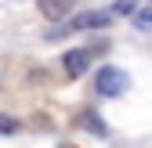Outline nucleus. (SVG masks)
Wrapping results in <instances>:
<instances>
[{
  "label": "nucleus",
  "instance_id": "39448f33",
  "mask_svg": "<svg viewBox=\"0 0 152 148\" xmlns=\"http://www.w3.org/2000/svg\"><path fill=\"white\" fill-rule=\"evenodd\" d=\"M83 123H87V130H91V134H98V137H105V134H109V126H105L98 116H94V112H83Z\"/></svg>",
  "mask_w": 152,
  "mask_h": 148
},
{
  "label": "nucleus",
  "instance_id": "423d86ee",
  "mask_svg": "<svg viewBox=\"0 0 152 148\" xmlns=\"http://www.w3.org/2000/svg\"><path fill=\"white\" fill-rule=\"evenodd\" d=\"M138 11V0H116L112 4V15H134Z\"/></svg>",
  "mask_w": 152,
  "mask_h": 148
},
{
  "label": "nucleus",
  "instance_id": "0eeeda50",
  "mask_svg": "<svg viewBox=\"0 0 152 148\" xmlns=\"http://www.w3.org/2000/svg\"><path fill=\"white\" fill-rule=\"evenodd\" d=\"M134 25H138V29H152V7L134 11Z\"/></svg>",
  "mask_w": 152,
  "mask_h": 148
},
{
  "label": "nucleus",
  "instance_id": "7ed1b4c3",
  "mask_svg": "<svg viewBox=\"0 0 152 148\" xmlns=\"http://www.w3.org/2000/svg\"><path fill=\"white\" fill-rule=\"evenodd\" d=\"M112 22V7L109 11H87V15H76L72 22H69V29H102V25H109Z\"/></svg>",
  "mask_w": 152,
  "mask_h": 148
},
{
  "label": "nucleus",
  "instance_id": "f03ea898",
  "mask_svg": "<svg viewBox=\"0 0 152 148\" xmlns=\"http://www.w3.org/2000/svg\"><path fill=\"white\" fill-rule=\"evenodd\" d=\"M91 58H94V51H87V47H80V51H65V54H62V65H65L69 76H83L87 65H91Z\"/></svg>",
  "mask_w": 152,
  "mask_h": 148
},
{
  "label": "nucleus",
  "instance_id": "6e6552de",
  "mask_svg": "<svg viewBox=\"0 0 152 148\" xmlns=\"http://www.w3.org/2000/svg\"><path fill=\"white\" fill-rule=\"evenodd\" d=\"M18 130V119H11V116H0V134H15Z\"/></svg>",
  "mask_w": 152,
  "mask_h": 148
},
{
  "label": "nucleus",
  "instance_id": "1a4fd4ad",
  "mask_svg": "<svg viewBox=\"0 0 152 148\" xmlns=\"http://www.w3.org/2000/svg\"><path fill=\"white\" fill-rule=\"evenodd\" d=\"M62 148H72V144H62Z\"/></svg>",
  "mask_w": 152,
  "mask_h": 148
},
{
  "label": "nucleus",
  "instance_id": "20e7f679",
  "mask_svg": "<svg viewBox=\"0 0 152 148\" xmlns=\"http://www.w3.org/2000/svg\"><path fill=\"white\" fill-rule=\"evenodd\" d=\"M40 7H44L47 18H62V15L72 7V0H40Z\"/></svg>",
  "mask_w": 152,
  "mask_h": 148
},
{
  "label": "nucleus",
  "instance_id": "f257e3e1",
  "mask_svg": "<svg viewBox=\"0 0 152 148\" xmlns=\"http://www.w3.org/2000/svg\"><path fill=\"white\" fill-rule=\"evenodd\" d=\"M127 87H130V76H127L123 69L105 65V69L98 72V94H102V98H120Z\"/></svg>",
  "mask_w": 152,
  "mask_h": 148
}]
</instances>
